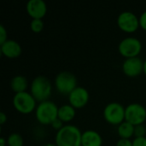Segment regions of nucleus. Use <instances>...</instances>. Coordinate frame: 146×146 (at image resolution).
Here are the masks:
<instances>
[{"mask_svg":"<svg viewBox=\"0 0 146 146\" xmlns=\"http://www.w3.org/2000/svg\"><path fill=\"white\" fill-rule=\"evenodd\" d=\"M82 133L74 125H64L56 132L55 144L57 146H81Z\"/></svg>","mask_w":146,"mask_h":146,"instance_id":"obj_1","label":"nucleus"},{"mask_svg":"<svg viewBox=\"0 0 146 146\" xmlns=\"http://www.w3.org/2000/svg\"><path fill=\"white\" fill-rule=\"evenodd\" d=\"M30 93L38 103L49 100L52 93V84L46 76L37 75L30 84Z\"/></svg>","mask_w":146,"mask_h":146,"instance_id":"obj_2","label":"nucleus"},{"mask_svg":"<svg viewBox=\"0 0 146 146\" xmlns=\"http://www.w3.org/2000/svg\"><path fill=\"white\" fill-rule=\"evenodd\" d=\"M58 106L50 100L38 103L35 110V117L41 125H50L58 118Z\"/></svg>","mask_w":146,"mask_h":146,"instance_id":"obj_3","label":"nucleus"},{"mask_svg":"<svg viewBox=\"0 0 146 146\" xmlns=\"http://www.w3.org/2000/svg\"><path fill=\"white\" fill-rule=\"evenodd\" d=\"M12 104L16 111L23 115H27L35 111L38 105L35 98L27 91L15 93L13 97Z\"/></svg>","mask_w":146,"mask_h":146,"instance_id":"obj_4","label":"nucleus"},{"mask_svg":"<svg viewBox=\"0 0 146 146\" xmlns=\"http://www.w3.org/2000/svg\"><path fill=\"white\" fill-rule=\"evenodd\" d=\"M55 87L56 91L63 95H69L78 86L77 78L69 71H62L55 78Z\"/></svg>","mask_w":146,"mask_h":146,"instance_id":"obj_5","label":"nucleus"},{"mask_svg":"<svg viewBox=\"0 0 146 146\" xmlns=\"http://www.w3.org/2000/svg\"><path fill=\"white\" fill-rule=\"evenodd\" d=\"M125 109L126 107H124L121 103H109L104 109V118L109 124L119 126L125 121Z\"/></svg>","mask_w":146,"mask_h":146,"instance_id":"obj_6","label":"nucleus"},{"mask_svg":"<svg viewBox=\"0 0 146 146\" xmlns=\"http://www.w3.org/2000/svg\"><path fill=\"white\" fill-rule=\"evenodd\" d=\"M141 50L142 43L136 37H126L121 39L118 44V51L125 59L139 56Z\"/></svg>","mask_w":146,"mask_h":146,"instance_id":"obj_7","label":"nucleus"},{"mask_svg":"<svg viewBox=\"0 0 146 146\" xmlns=\"http://www.w3.org/2000/svg\"><path fill=\"white\" fill-rule=\"evenodd\" d=\"M117 26L118 27L127 33H132L136 32L139 27V16L132 11H122L119 14L117 17Z\"/></svg>","mask_w":146,"mask_h":146,"instance_id":"obj_8","label":"nucleus"},{"mask_svg":"<svg viewBox=\"0 0 146 146\" xmlns=\"http://www.w3.org/2000/svg\"><path fill=\"white\" fill-rule=\"evenodd\" d=\"M125 121L138 126L146 121V108L139 103H131L125 109Z\"/></svg>","mask_w":146,"mask_h":146,"instance_id":"obj_9","label":"nucleus"},{"mask_svg":"<svg viewBox=\"0 0 146 146\" xmlns=\"http://www.w3.org/2000/svg\"><path fill=\"white\" fill-rule=\"evenodd\" d=\"M121 68L124 74L127 77H138L144 73V61L139 56L127 58L124 60Z\"/></svg>","mask_w":146,"mask_h":146,"instance_id":"obj_10","label":"nucleus"},{"mask_svg":"<svg viewBox=\"0 0 146 146\" xmlns=\"http://www.w3.org/2000/svg\"><path fill=\"white\" fill-rule=\"evenodd\" d=\"M68 102L75 109L85 107L90 100V93L88 90L83 86H77L68 96Z\"/></svg>","mask_w":146,"mask_h":146,"instance_id":"obj_11","label":"nucleus"},{"mask_svg":"<svg viewBox=\"0 0 146 146\" xmlns=\"http://www.w3.org/2000/svg\"><path fill=\"white\" fill-rule=\"evenodd\" d=\"M26 10L32 19H43L47 13V4L44 0H29Z\"/></svg>","mask_w":146,"mask_h":146,"instance_id":"obj_12","label":"nucleus"},{"mask_svg":"<svg viewBox=\"0 0 146 146\" xmlns=\"http://www.w3.org/2000/svg\"><path fill=\"white\" fill-rule=\"evenodd\" d=\"M0 51L5 57L13 59L17 58L21 55L22 48L19 42L14 39H8L3 44H0Z\"/></svg>","mask_w":146,"mask_h":146,"instance_id":"obj_13","label":"nucleus"},{"mask_svg":"<svg viewBox=\"0 0 146 146\" xmlns=\"http://www.w3.org/2000/svg\"><path fill=\"white\" fill-rule=\"evenodd\" d=\"M103 138L95 130L88 129L82 133L81 146H102Z\"/></svg>","mask_w":146,"mask_h":146,"instance_id":"obj_14","label":"nucleus"},{"mask_svg":"<svg viewBox=\"0 0 146 146\" xmlns=\"http://www.w3.org/2000/svg\"><path fill=\"white\" fill-rule=\"evenodd\" d=\"M28 86V80L24 75H15L10 80V88L15 92V94L27 92Z\"/></svg>","mask_w":146,"mask_h":146,"instance_id":"obj_15","label":"nucleus"},{"mask_svg":"<svg viewBox=\"0 0 146 146\" xmlns=\"http://www.w3.org/2000/svg\"><path fill=\"white\" fill-rule=\"evenodd\" d=\"M76 115V109L71 104H67L58 108V118L63 122H69L74 119Z\"/></svg>","mask_w":146,"mask_h":146,"instance_id":"obj_16","label":"nucleus"},{"mask_svg":"<svg viewBox=\"0 0 146 146\" xmlns=\"http://www.w3.org/2000/svg\"><path fill=\"white\" fill-rule=\"evenodd\" d=\"M134 128L135 126L124 121L122 123L117 126V134L119 135L120 139H131V138L134 136Z\"/></svg>","mask_w":146,"mask_h":146,"instance_id":"obj_17","label":"nucleus"},{"mask_svg":"<svg viewBox=\"0 0 146 146\" xmlns=\"http://www.w3.org/2000/svg\"><path fill=\"white\" fill-rule=\"evenodd\" d=\"M7 146H24L23 137L18 133H12L7 137Z\"/></svg>","mask_w":146,"mask_h":146,"instance_id":"obj_18","label":"nucleus"},{"mask_svg":"<svg viewBox=\"0 0 146 146\" xmlns=\"http://www.w3.org/2000/svg\"><path fill=\"white\" fill-rule=\"evenodd\" d=\"M44 27V23L42 19H32L30 22V28L33 33H40Z\"/></svg>","mask_w":146,"mask_h":146,"instance_id":"obj_19","label":"nucleus"},{"mask_svg":"<svg viewBox=\"0 0 146 146\" xmlns=\"http://www.w3.org/2000/svg\"><path fill=\"white\" fill-rule=\"evenodd\" d=\"M146 135V127L144 124L135 126L134 128V137L139 138V137H145Z\"/></svg>","mask_w":146,"mask_h":146,"instance_id":"obj_20","label":"nucleus"},{"mask_svg":"<svg viewBox=\"0 0 146 146\" xmlns=\"http://www.w3.org/2000/svg\"><path fill=\"white\" fill-rule=\"evenodd\" d=\"M8 32L3 25H0V44L8 40Z\"/></svg>","mask_w":146,"mask_h":146,"instance_id":"obj_21","label":"nucleus"},{"mask_svg":"<svg viewBox=\"0 0 146 146\" xmlns=\"http://www.w3.org/2000/svg\"><path fill=\"white\" fill-rule=\"evenodd\" d=\"M133 146H146V137L134 138L133 140Z\"/></svg>","mask_w":146,"mask_h":146,"instance_id":"obj_22","label":"nucleus"},{"mask_svg":"<svg viewBox=\"0 0 146 146\" xmlns=\"http://www.w3.org/2000/svg\"><path fill=\"white\" fill-rule=\"evenodd\" d=\"M63 123H64V122L62 121L59 118H56V119L50 124V126H51V127H52L53 129L56 130V132H57V131H59L61 128H62V127H64Z\"/></svg>","mask_w":146,"mask_h":146,"instance_id":"obj_23","label":"nucleus"},{"mask_svg":"<svg viewBox=\"0 0 146 146\" xmlns=\"http://www.w3.org/2000/svg\"><path fill=\"white\" fill-rule=\"evenodd\" d=\"M115 146H133V140L126 139H120Z\"/></svg>","mask_w":146,"mask_h":146,"instance_id":"obj_24","label":"nucleus"},{"mask_svg":"<svg viewBox=\"0 0 146 146\" xmlns=\"http://www.w3.org/2000/svg\"><path fill=\"white\" fill-rule=\"evenodd\" d=\"M139 24L140 27L146 31V10H145L140 15H139Z\"/></svg>","mask_w":146,"mask_h":146,"instance_id":"obj_25","label":"nucleus"},{"mask_svg":"<svg viewBox=\"0 0 146 146\" xmlns=\"http://www.w3.org/2000/svg\"><path fill=\"white\" fill-rule=\"evenodd\" d=\"M8 120V117H7V115L4 113V112H1L0 113V124L1 125H3Z\"/></svg>","mask_w":146,"mask_h":146,"instance_id":"obj_26","label":"nucleus"},{"mask_svg":"<svg viewBox=\"0 0 146 146\" xmlns=\"http://www.w3.org/2000/svg\"><path fill=\"white\" fill-rule=\"evenodd\" d=\"M0 146H7V139L1 137L0 139Z\"/></svg>","mask_w":146,"mask_h":146,"instance_id":"obj_27","label":"nucleus"},{"mask_svg":"<svg viewBox=\"0 0 146 146\" xmlns=\"http://www.w3.org/2000/svg\"><path fill=\"white\" fill-rule=\"evenodd\" d=\"M41 146H57L56 144H53V143H47V144H44Z\"/></svg>","mask_w":146,"mask_h":146,"instance_id":"obj_28","label":"nucleus"},{"mask_svg":"<svg viewBox=\"0 0 146 146\" xmlns=\"http://www.w3.org/2000/svg\"><path fill=\"white\" fill-rule=\"evenodd\" d=\"M144 74L146 75V59L144 61Z\"/></svg>","mask_w":146,"mask_h":146,"instance_id":"obj_29","label":"nucleus"}]
</instances>
